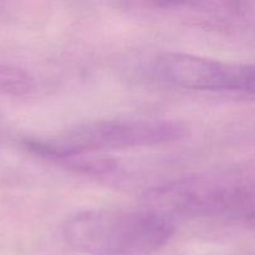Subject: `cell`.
Here are the masks:
<instances>
[{"mask_svg":"<svg viewBox=\"0 0 255 255\" xmlns=\"http://www.w3.org/2000/svg\"><path fill=\"white\" fill-rule=\"evenodd\" d=\"M152 74L166 84L186 90L239 92L241 64L182 52H164L152 62Z\"/></svg>","mask_w":255,"mask_h":255,"instance_id":"obj_3","label":"cell"},{"mask_svg":"<svg viewBox=\"0 0 255 255\" xmlns=\"http://www.w3.org/2000/svg\"><path fill=\"white\" fill-rule=\"evenodd\" d=\"M34 89V79L27 72L9 66H0V92L21 95L29 94Z\"/></svg>","mask_w":255,"mask_h":255,"instance_id":"obj_5","label":"cell"},{"mask_svg":"<svg viewBox=\"0 0 255 255\" xmlns=\"http://www.w3.org/2000/svg\"><path fill=\"white\" fill-rule=\"evenodd\" d=\"M174 229L171 218L148 209H86L65 221L62 236L89 255H151L168 243Z\"/></svg>","mask_w":255,"mask_h":255,"instance_id":"obj_1","label":"cell"},{"mask_svg":"<svg viewBox=\"0 0 255 255\" xmlns=\"http://www.w3.org/2000/svg\"><path fill=\"white\" fill-rule=\"evenodd\" d=\"M217 216L236 219H255V184H224Z\"/></svg>","mask_w":255,"mask_h":255,"instance_id":"obj_4","label":"cell"},{"mask_svg":"<svg viewBox=\"0 0 255 255\" xmlns=\"http://www.w3.org/2000/svg\"><path fill=\"white\" fill-rule=\"evenodd\" d=\"M187 127L172 120H101L77 125L46 139H29L27 151L62 161L79 154L110 149L151 147L184 138Z\"/></svg>","mask_w":255,"mask_h":255,"instance_id":"obj_2","label":"cell"}]
</instances>
